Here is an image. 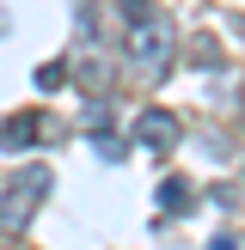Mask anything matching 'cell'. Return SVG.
<instances>
[{"label":"cell","instance_id":"obj_2","mask_svg":"<svg viewBox=\"0 0 245 250\" xmlns=\"http://www.w3.org/2000/svg\"><path fill=\"white\" fill-rule=\"evenodd\" d=\"M43 189H49V165L19 171V177H12V189H6V202H0V232H24V226H31Z\"/></svg>","mask_w":245,"mask_h":250},{"label":"cell","instance_id":"obj_6","mask_svg":"<svg viewBox=\"0 0 245 250\" xmlns=\"http://www.w3.org/2000/svg\"><path fill=\"white\" fill-rule=\"evenodd\" d=\"M190 61H196V67H215V61H220L215 37H196V43H190Z\"/></svg>","mask_w":245,"mask_h":250},{"label":"cell","instance_id":"obj_5","mask_svg":"<svg viewBox=\"0 0 245 250\" xmlns=\"http://www.w3.org/2000/svg\"><path fill=\"white\" fill-rule=\"evenodd\" d=\"M159 208H166V214H190V183L166 177V183H159Z\"/></svg>","mask_w":245,"mask_h":250},{"label":"cell","instance_id":"obj_1","mask_svg":"<svg viewBox=\"0 0 245 250\" xmlns=\"http://www.w3.org/2000/svg\"><path fill=\"white\" fill-rule=\"evenodd\" d=\"M122 19H129V61L141 73H159L172 61V19L153 12L147 0H122Z\"/></svg>","mask_w":245,"mask_h":250},{"label":"cell","instance_id":"obj_3","mask_svg":"<svg viewBox=\"0 0 245 250\" xmlns=\"http://www.w3.org/2000/svg\"><path fill=\"white\" fill-rule=\"evenodd\" d=\"M178 116H172V110H141V116H135V141L147 146V153H172V146H178Z\"/></svg>","mask_w":245,"mask_h":250},{"label":"cell","instance_id":"obj_4","mask_svg":"<svg viewBox=\"0 0 245 250\" xmlns=\"http://www.w3.org/2000/svg\"><path fill=\"white\" fill-rule=\"evenodd\" d=\"M31 141H37V116H31V110L0 122V146H6V153H19V146H31Z\"/></svg>","mask_w":245,"mask_h":250},{"label":"cell","instance_id":"obj_7","mask_svg":"<svg viewBox=\"0 0 245 250\" xmlns=\"http://www.w3.org/2000/svg\"><path fill=\"white\" fill-rule=\"evenodd\" d=\"M61 80H68V67H61V61H49V67H37V85H43V92H55Z\"/></svg>","mask_w":245,"mask_h":250}]
</instances>
